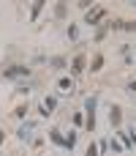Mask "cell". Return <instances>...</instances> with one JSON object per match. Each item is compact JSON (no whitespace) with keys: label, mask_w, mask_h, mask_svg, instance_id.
<instances>
[{"label":"cell","mask_w":136,"mask_h":156,"mask_svg":"<svg viewBox=\"0 0 136 156\" xmlns=\"http://www.w3.org/2000/svg\"><path fill=\"white\" fill-rule=\"evenodd\" d=\"M95 107H98V96H87V99H85V112H87L85 126H87V132L95 129Z\"/></svg>","instance_id":"obj_1"},{"label":"cell","mask_w":136,"mask_h":156,"mask_svg":"<svg viewBox=\"0 0 136 156\" xmlns=\"http://www.w3.org/2000/svg\"><path fill=\"white\" fill-rule=\"evenodd\" d=\"M35 121H25L22 126H19V132H16V137L22 140V143H30V137H33V132H35Z\"/></svg>","instance_id":"obj_2"},{"label":"cell","mask_w":136,"mask_h":156,"mask_svg":"<svg viewBox=\"0 0 136 156\" xmlns=\"http://www.w3.org/2000/svg\"><path fill=\"white\" fill-rule=\"evenodd\" d=\"M104 16H106V8L98 5V8H90V11L85 14V22H87V25H98V22H104Z\"/></svg>","instance_id":"obj_3"},{"label":"cell","mask_w":136,"mask_h":156,"mask_svg":"<svg viewBox=\"0 0 136 156\" xmlns=\"http://www.w3.org/2000/svg\"><path fill=\"white\" fill-rule=\"evenodd\" d=\"M120 123H123V110L117 104H112L109 107V126L112 129H120Z\"/></svg>","instance_id":"obj_4"},{"label":"cell","mask_w":136,"mask_h":156,"mask_svg":"<svg viewBox=\"0 0 136 156\" xmlns=\"http://www.w3.org/2000/svg\"><path fill=\"white\" fill-rule=\"evenodd\" d=\"M27 74H30L27 66H11V69L3 71V77H11V80H14V77H27Z\"/></svg>","instance_id":"obj_5"},{"label":"cell","mask_w":136,"mask_h":156,"mask_svg":"<svg viewBox=\"0 0 136 156\" xmlns=\"http://www.w3.org/2000/svg\"><path fill=\"white\" fill-rule=\"evenodd\" d=\"M57 107V99L55 96H46L44 101H41V110H44V115H52V110Z\"/></svg>","instance_id":"obj_6"},{"label":"cell","mask_w":136,"mask_h":156,"mask_svg":"<svg viewBox=\"0 0 136 156\" xmlns=\"http://www.w3.org/2000/svg\"><path fill=\"white\" fill-rule=\"evenodd\" d=\"M71 71H74V74H82V71H85V55H76V58H74Z\"/></svg>","instance_id":"obj_7"},{"label":"cell","mask_w":136,"mask_h":156,"mask_svg":"<svg viewBox=\"0 0 136 156\" xmlns=\"http://www.w3.org/2000/svg\"><path fill=\"white\" fill-rule=\"evenodd\" d=\"M57 88H60L63 93H71V90H74V80H68V77H60V80H57Z\"/></svg>","instance_id":"obj_8"},{"label":"cell","mask_w":136,"mask_h":156,"mask_svg":"<svg viewBox=\"0 0 136 156\" xmlns=\"http://www.w3.org/2000/svg\"><path fill=\"white\" fill-rule=\"evenodd\" d=\"M49 140H52L55 145H60V148H65V137H63V134H60L57 129H52V132H49Z\"/></svg>","instance_id":"obj_9"},{"label":"cell","mask_w":136,"mask_h":156,"mask_svg":"<svg viewBox=\"0 0 136 156\" xmlns=\"http://www.w3.org/2000/svg\"><path fill=\"white\" fill-rule=\"evenodd\" d=\"M101 66H104V55H95L90 63V71H101Z\"/></svg>","instance_id":"obj_10"},{"label":"cell","mask_w":136,"mask_h":156,"mask_svg":"<svg viewBox=\"0 0 136 156\" xmlns=\"http://www.w3.org/2000/svg\"><path fill=\"white\" fill-rule=\"evenodd\" d=\"M41 8H44V0H35V3H33V14H30V19H38Z\"/></svg>","instance_id":"obj_11"},{"label":"cell","mask_w":136,"mask_h":156,"mask_svg":"<svg viewBox=\"0 0 136 156\" xmlns=\"http://www.w3.org/2000/svg\"><path fill=\"white\" fill-rule=\"evenodd\" d=\"M74 145H76V134L71 132V134L65 137V151H74Z\"/></svg>","instance_id":"obj_12"},{"label":"cell","mask_w":136,"mask_h":156,"mask_svg":"<svg viewBox=\"0 0 136 156\" xmlns=\"http://www.w3.org/2000/svg\"><path fill=\"white\" fill-rule=\"evenodd\" d=\"M109 148H112L114 154H120V151H125V145H123V143H117V140H109Z\"/></svg>","instance_id":"obj_13"},{"label":"cell","mask_w":136,"mask_h":156,"mask_svg":"<svg viewBox=\"0 0 136 156\" xmlns=\"http://www.w3.org/2000/svg\"><path fill=\"white\" fill-rule=\"evenodd\" d=\"M55 14H57L60 19L65 16V0H60V3H57V8H55Z\"/></svg>","instance_id":"obj_14"},{"label":"cell","mask_w":136,"mask_h":156,"mask_svg":"<svg viewBox=\"0 0 136 156\" xmlns=\"http://www.w3.org/2000/svg\"><path fill=\"white\" fill-rule=\"evenodd\" d=\"M76 36H79V27L71 25V27H68V38H76Z\"/></svg>","instance_id":"obj_15"},{"label":"cell","mask_w":136,"mask_h":156,"mask_svg":"<svg viewBox=\"0 0 136 156\" xmlns=\"http://www.w3.org/2000/svg\"><path fill=\"white\" fill-rule=\"evenodd\" d=\"M46 63H52V66H65V60H63V58H49Z\"/></svg>","instance_id":"obj_16"},{"label":"cell","mask_w":136,"mask_h":156,"mask_svg":"<svg viewBox=\"0 0 136 156\" xmlns=\"http://www.w3.org/2000/svg\"><path fill=\"white\" fill-rule=\"evenodd\" d=\"M25 112H27V107H16V110H14V115H16V118H25Z\"/></svg>","instance_id":"obj_17"},{"label":"cell","mask_w":136,"mask_h":156,"mask_svg":"<svg viewBox=\"0 0 136 156\" xmlns=\"http://www.w3.org/2000/svg\"><path fill=\"white\" fill-rule=\"evenodd\" d=\"M74 123H76V126H82V123H85V115H82V112H76V115H74Z\"/></svg>","instance_id":"obj_18"},{"label":"cell","mask_w":136,"mask_h":156,"mask_svg":"<svg viewBox=\"0 0 136 156\" xmlns=\"http://www.w3.org/2000/svg\"><path fill=\"white\" fill-rule=\"evenodd\" d=\"M98 151H101V154L109 151V140H101V143H98Z\"/></svg>","instance_id":"obj_19"},{"label":"cell","mask_w":136,"mask_h":156,"mask_svg":"<svg viewBox=\"0 0 136 156\" xmlns=\"http://www.w3.org/2000/svg\"><path fill=\"white\" fill-rule=\"evenodd\" d=\"M98 154V145H87V156H95Z\"/></svg>","instance_id":"obj_20"},{"label":"cell","mask_w":136,"mask_h":156,"mask_svg":"<svg viewBox=\"0 0 136 156\" xmlns=\"http://www.w3.org/2000/svg\"><path fill=\"white\" fill-rule=\"evenodd\" d=\"M128 93H131V96L136 93V82H128Z\"/></svg>","instance_id":"obj_21"},{"label":"cell","mask_w":136,"mask_h":156,"mask_svg":"<svg viewBox=\"0 0 136 156\" xmlns=\"http://www.w3.org/2000/svg\"><path fill=\"white\" fill-rule=\"evenodd\" d=\"M123 27H125V30H136V19H134V22H128V25H123Z\"/></svg>","instance_id":"obj_22"},{"label":"cell","mask_w":136,"mask_h":156,"mask_svg":"<svg viewBox=\"0 0 136 156\" xmlns=\"http://www.w3.org/2000/svg\"><path fill=\"white\" fill-rule=\"evenodd\" d=\"M90 3H93V0H79V5H82V8H87Z\"/></svg>","instance_id":"obj_23"},{"label":"cell","mask_w":136,"mask_h":156,"mask_svg":"<svg viewBox=\"0 0 136 156\" xmlns=\"http://www.w3.org/2000/svg\"><path fill=\"white\" fill-rule=\"evenodd\" d=\"M0 145H3V132H0Z\"/></svg>","instance_id":"obj_24"},{"label":"cell","mask_w":136,"mask_h":156,"mask_svg":"<svg viewBox=\"0 0 136 156\" xmlns=\"http://www.w3.org/2000/svg\"><path fill=\"white\" fill-rule=\"evenodd\" d=\"M134 5H136V0H134Z\"/></svg>","instance_id":"obj_25"}]
</instances>
